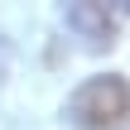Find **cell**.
I'll use <instances>...</instances> for the list:
<instances>
[{
    "label": "cell",
    "mask_w": 130,
    "mask_h": 130,
    "mask_svg": "<svg viewBox=\"0 0 130 130\" xmlns=\"http://www.w3.org/2000/svg\"><path fill=\"white\" fill-rule=\"evenodd\" d=\"M68 121L77 130H130V77L101 72L68 96Z\"/></svg>",
    "instance_id": "1"
},
{
    "label": "cell",
    "mask_w": 130,
    "mask_h": 130,
    "mask_svg": "<svg viewBox=\"0 0 130 130\" xmlns=\"http://www.w3.org/2000/svg\"><path fill=\"white\" fill-rule=\"evenodd\" d=\"M68 34L87 48V53H106L116 48V10L106 0H58Z\"/></svg>",
    "instance_id": "2"
},
{
    "label": "cell",
    "mask_w": 130,
    "mask_h": 130,
    "mask_svg": "<svg viewBox=\"0 0 130 130\" xmlns=\"http://www.w3.org/2000/svg\"><path fill=\"white\" fill-rule=\"evenodd\" d=\"M111 10H121V14H130V0H106Z\"/></svg>",
    "instance_id": "3"
}]
</instances>
